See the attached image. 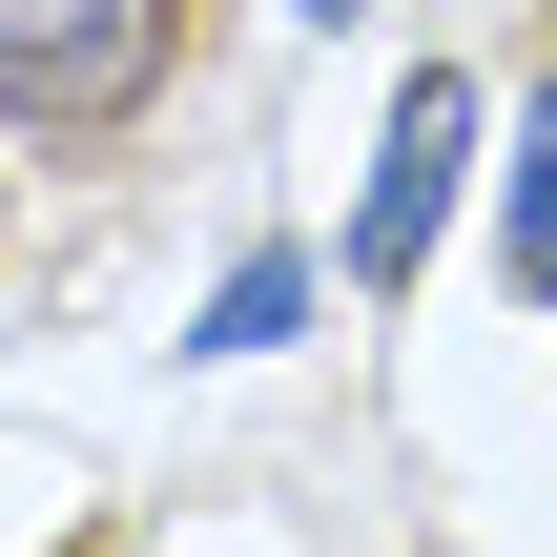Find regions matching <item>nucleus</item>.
<instances>
[{
  "label": "nucleus",
  "mask_w": 557,
  "mask_h": 557,
  "mask_svg": "<svg viewBox=\"0 0 557 557\" xmlns=\"http://www.w3.org/2000/svg\"><path fill=\"white\" fill-rule=\"evenodd\" d=\"M310 21H351V0H310Z\"/></svg>",
  "instance_id": "39448f33"
},
{
  "label": "nucleus",
  "mask_w": 557,
  "mask_h": 557,
  "mask_svg": "<svg viewBox=\"0 0 557 557\" xmlns=\"http://www.w3.org/2000/svg\"><path fill=\"white\" fill-rule=\"evenodd\" d=\"M517 289L557 310V83H537V124H517Z\"/></svg>",
  "instance_id": "7ed1b4c3"
},
{
  "label": "nucleus",
  "mask_w": 557,
  "mask_h": 557,
  "mask_svg": "<svg viewBox=\"0 0 557 557\" xmlns=\"http://www.w3.org/2000/svg\"><path fill=\"white\" fill-rule=\"evenodd\" d=\"M289 310H310V269H289V248H248V269H227V310H207V351H269Z\"/></svg>",
  "instance_id": "20e7f679"
},
{
  "label": "nucleus",
  "mask_w": 557,
  "mask_h": 557,
  "mask_svg": "<svg viewBox=\"0 0 557 557\" xmlns=\"http://www.w3.org/2000/svg\"><path fill=\"white\" fill-rule=\"evenodd\" d=\"M186 62V0H0V124H124Z\"/></svg>",
  "instance_id": "f257e3e1"
},
{
  "label": "nucleus",
  "mask_w": 557,
  "mask_h": 557,
  "mask_svg": "<svg viewBox=\"0 0 557 557\" xmlns=\"http://www.w3.org/2000/svg\"><path fill=\"white\" fill-rule=\"evenodd\" d=\"M455 165H475V83L434 62V83L393 103V145H372V207H351V289H413V269H434V227H455Z\"/></svg>",
  "instance_id": "f03ea898"
}]
</instances>
